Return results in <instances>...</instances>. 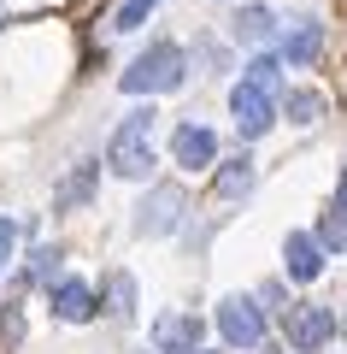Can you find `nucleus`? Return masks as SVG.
<instances>
[{
    "mask_svg": "<svg viewBox=\"0 0 347 354\" xmlns=\"http://www.w3.org/2000/svg\"><path fill=\"white\" fill-rule=\"evenodd\" d=\"M283 113L295 118V124H318V118H324V95H312V88H295V95L283 101Z\"/></svg>",
    "mask_w": 347,
    "mask_h": 354,
    "instance_id": "nucleus-15",
    "label": "nucleus"
},
{
    "mask_svg": "<svg viewBox=\"0 0 347 354\" xmlns=\"http://www.w3.org/2000/svg\"><path fill=\"white\" fill-rule=\"evenodd\" d=\"M183 189H171V183H165V189H153L148 201H141V213H136V230L141 236H165V230H177L183 225Z\"/></svg>",
    "mask_w": 347,
    "mask_h": 354,
    "instance_id": "nucleus-6",
    "label": "nucleus"
},
{
    "mask_svg": "<svg viewBox=\"0 0 347 354\" xmlns=\"http://www.w3.org/2000/svg\"><path fill=\"white\" fill-rule=\"evenodd\" d=\"M230 118H236V130H241L248 142H253V136H265V130L277 124V95L241 77V83H236V95H230Z\"/></svg>",
    "mask_w": 347,
    "mask_h": 354,
    "instance_id": "nucleus-4",
    "label": "nucleus"
},
{
    "mask_svg": "<svg viewBox=\"0 0 347 354\" xmlns=\"http://www.w3.org/2000/svg\"><path fill=\"white\" fill-rule=\"evenodd\" d=\"M195 354H200V348H195Z\"/></svg>",
    "mask_w": 347,
    "mask_h": 354,
    "instance_id": "nucleus-21",
    "label": "nucleus"
},
{
    "mask_svg": "<svg viewBox=\"0 0 347 354\" xmlns=\"http://www.w3.org/2000/svg\"><path fill=\"white\" fill-rule=\"evenodd\" d=\"M153 348H159V354H195L200 348V319L195 313H159V325H153Z\"/></svg>",
    "mask_w": 347,
    "mask_h": 354,
    "instance_id": "nucleus-8",
    "label": "nucleus"
},
{
    "mask_svg": "<svg viewBox=\"0 0 347 354\" xmlns=\"http://www.w3.org/2000/svg\"><path fill=\"white\" fill-rule=\"evenodd\" d=\"M283 266H288V278H295V283H312V278L324 272V242L312 236V230H288Z\"/></svg>",
    "mask_w": 347,
    "mask_h": 354,
    "instance_id": "nucleus-7",
    "label": "nucleus"
},
{
    "mask_svg": "<svg viewBox=\"0 0 347 354\" xmlns=\"http://www.w3.org/2000/svg\"><path fill=\"white\" fill-rule=\"evenodd\" d=\"M324 53V24L318 18H300L295 30H288V41H283V59L288 65H312Z\"/></svg>",
    "mask_w": 347,
    "mask_h": 354,
    "instance_id": "nucleus-11",
    "label": "nucleus"
},
{
    "mask_svg": "<svg viewBox=\"0 0 347 354\" xmlns=\"http://www.w3.org/2000/svg\"><path fill=\"white\" fill-rule=\"evenodd\" d=\"M218 330L230 348H259L265 342V307L253 295H224L218 301Z\"/></svg>",
    "mask_w": 347,
    "mask_h": 354,
    "instance_id": "nucleus-3",
    "label": "nucleus"
},
{
    "mask_svg": "<svg viewBox=\"0 0 347 354\" xmlns=\"http://www.w3.org/2000/svg\"><path fill=\"white\" fill-rule=\"evenodd\" d=\"M53 266H59V248H36V254H30V278L24 283H48Z\"/></svg>",
    "mask_w": 347,
    "mask_h": 354,
    "instance_id": "nucleus-19",
    "label": "nucleus"
},
{
    "mask_svg": "<svg viewBox=\"0 0 347 354\" xmlns=\"http://www.w3.org/2000/svg\"><path fill=\"white\" fill-rule=\"evenodd\" d=\"M248 83H259V88L277 95V83H283V59H277V53H259V59L248 65Z\"/></svg>",
    "mask_w": 347,
    "mask_h": 354,
    "instance_id": "nucleus-17",
    "label": "nucleus"
},
{
    "mask_svg": "<svg viewBox=\"0 0 347 354\" xmlns=\"http://www.w3.org/2000/svg\"><path fill=\"white\" fill-rule=\"evenodd\" d=\"M88 195H95V165H77V171L59 183V207H83Z\"/></svg>",
    "mask_w": 347,
    "mask_h": 354,
    "instance_id": "nucleus-14",
    "label": "nucleus"
},
{
    "mask_svg": "<svg viewBox=\"0 0 347 354\" xmlns=\"http://www.w3.org/2000/svg\"><path fill=\"white\" fill-rule=\"evenodd\" d=\"M106 165H112L118 177H130V183L153 177L159 153H153V113H148V106L124 113V124L112 130V142H106Z\"/></svg>",
    "mask_w": 347,
    "mask_h": 354,
    "instance_id": "nucleus-1",
    "label": "nucleus"
},
{
    "mask_svg": "<svg viewBox=\"0 0 347 354\" xmlns=\"http://www.w3.org/2000/svg\"><path fill=\"white\" fill-rule=\"evenodd\" d=\"M330 337H335V313H330V307H312V301L306 307H288V342H295L300 354H318Z\"/></svg>",
    "mask_w": 347,
    "mask_h": 354,
    "instance_id": "nucleus-5",
    "label": "nucleus"
},
{
    "mask_svg": "<svg viewBox=\"0 0 347 354\" xmlns=\"http://www.w3.org/2000/svg\"><path fill=\"white\" fill-rule=\"evenodd\" d=\"M248 189H253V165L248 160H230L218 171V195H224V201H236V195H248Z\"/></svg>",
    "mask_w": 347,
    "mask_h": 354,
    "instance_id": "nucleus-13",
    "label": "nucleus"
},
{
    "mask_svg": "<svg viewBox=\"0 0 347 354\" xmlns=\"http://www.w3.org/2000/svg\"><path fill=\"white\" fill-rule=\"evenodd\" d=\"M12 248H18V225L0 218V272H6V260H12Z\"/></svg>",
    "mask_w": 347,
    "mask_h": 354,
    "instance_id": "nucleus-20",
    "label": "nucleus"
},
{
    "mask_svg": "<svg viewBox=\"0 0 347 354\" xmlns=\"http://www.w3.org/2000/svg\"><path fill=\"white\" fill-rule=\"evenodd\" d=\"M153 6H159V0H124V6H118V18H112V30H141V18H148Z\"/></svg>",
    "mask_w": 347,
    "mask_h": 354,
    "instance_id": "nucleus-18",
    "label": "nucleus"
},
{
    "mask_svg": "<svg viewBox=\"0 0 347 354\" xmlns=\"http://www.w3.org/2000/svg\"><path fill=\"white\" fill-rule=\"evenodd\" d=\"M53 319H65V325L95 319V290H88L83 278H59L53 283Z\"/></svg>",
    "mask_w": 347,
    "mask_h": 354,
    "instance_id": "nucleus-10",
    "label": "nucleus"
},
{
    "mask_svg": "<svg viewBox=\"0 0 347 354\" xmlns=\"http://www.w3.org/2000/svg\"><path fill=\"white\" fill-rule=\"evenodd\" d=\"M277 36V12L271 6H241L236 12V41H253V48H259V41H271Z\"/></svg>",
    "mask_w": 347,
    "mask_h": 354,
    "instance_id": "nucleus-12",
    "label": "nucleus"
},
{
    "mask_svg": "<svg viewBox=\"0 0 347 354\" xmlns=\"http://www.w3.org/2000/svg\"><path fill=\"white\" fill-rule=\"evenodd\" d=\"M183 77H188V53L177 41H153L148 53L130 59L118 83H124V95H171V88H183Z\"/></svg>",
    "mask_w": 347,
    "mask_h": 354,
    "instance_id": "nucleus-2",
    "label": "nucleus"
},
{
    "mask_svg": "<svg viewBox=\"0 0 347 354\" xmlns=\"http://www.w3.org/2000/svg\"><path fill=\"white\" fill-rule=\"evenodd\" d=\"M171 153H177V165H188V171H206V165L218 160V136H212L206 124H183L171 136Z\"/></svg>",
    "mask_w": 347,
    "mask_h": 354,
    "instance_id": "nucleus-9",
    "label": "nucleus"
},
{
    "mask_svg": "<svg viewBox=\"0 0 347 354\" xmlns=\"http://www.w3.org/2000/svg\"><path fill=\"white\" fill-rule=\"evenodd\" d=\"M106 290H112V313H118V319L136 313V278H130V272H112Z\"/></svg>",
    "mask_w": 347,
    "mask_h": 354,
    "instance_id": "nucleus-16",
    "label": "nucleus"
}]
</instances>
